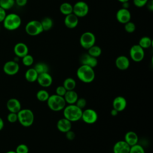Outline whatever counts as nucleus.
<instances>
[{"label": "nucleus", "mask_w": 153, "mask_h": 153, "mask_svg": "<svg viewBox=\"0 0 153 153\" xmlns=\"http://www.w3.org/2000/svg\"><path fill=\"white\" fill-rule=\"evenodd\" d=\"M4 126V122L1 117H0V130H1Z\"/></svg>", "instance_id": "47"}, {"label": "nucleus", "mask_w": 153, "mask_h": 153, "mask_svg": "<svg viewBox=\"0 0 153 153\" xmlns=\"http://www.w3.org/2000/svg\"><path fill=\"white\" fill-rule=\"evenodd\" d=\"M79 108L81 109H83L85 108L87 105V100L84 97H78L76 103H75Z\"/></svg>", "instance_id": "37"}, {"label": "nucleus", "mask_w": 153, "mask_h": 153, "mask_svg": "<svg viewBox=\"0 0 153 153\" xmlns=\"http://www.w3.org/2000/svg\"><path fill=\"white\" fill-rule=\"evenodd\" d=\"M82 110L79 108L75 104L68 105L63 109V117L70 121L75 122L81 119Z\"/></svg>", "instance_id": "2"}, {"label": "nucleus", "mask_w": 153, "mask_h": 153, "mask_svg": "<svg viewBox=\"0 0 153 153\" xmlns=\"http://www.w3.org/2000/svg\"><path fill=\"white\" fill-rule=\"evenodd\" d=\"M15 4V0H0V7L5 10H10Z\"/></svg>", "instance_id": "32"}, {"label": "nucleus", "mask_w": 153, "mask_h": 153, "mask_svg": "<svg viewBox=\"0 0 153 153\" xmlns=\"http://www.w3.org/2000/svg\"><path fill=\"white\" fill-rule=\"evenodd\" d=\"M76 76L79 81L84 83H90L95 78L94 68L85 65H81L76 71Z\"/></svg>", "instance_id": "1"}, {"label": "nucleus", "mask_w": 153, "mask_h": 153, "mask_svg": "<svg viewBox=\"0 0 153 153\" xmlns=\"http://www.w3.org/2000/svg\"><path fill=\"white\" fill-rule=\"evenodd\" d=\"M19 65L14 60H10L7 62L3 66V71L4 73L10 76L17 74L19 71Z\"/></svg>", "instance_id": "11"}, {"label": "nucleus", "mask_w": 153, "mask_h": 153, "mask_svg": "<svg viewBox=\"0 0 153 153\" xmlns=\"http://www.w3.org/2000/svg\"><path fill=\"white\" fill-rule=\"evenodd\" d=\"M81 119L86 124H93L97 121L98 114L93 109L87 108L82 111Z\"/></svg>", "instance_id": "10"}, {"label": "nucleus", "mask_w": 153, "mask_h": 153, "mask_svg": "<svg viewBox=\"0 0 153 153\" xmlns=\"http://www.w3.org/2000/svg\"><path fill=\"white\" fill-rule=\"evenodd\" d=\"M119 2H121V3H123V2H127V1H129V0H118Z\"/></svg>", "instance_id": "48"}, {"label": "nucleus", "mask_w": 153, "mask_h": 153, "mask_svg": "<svg viewBox=\"0 0 153 153\" xmlns=\"http://www.w3.org/2000/svg\"><path fill=\"white\" fill-rule=\"evenodd\" d=\"M118 112H119L117 111L116 109L112 108V109H111V115L112 116H113V117H115V116H117V115H118Z\"/></svg>", "instance_id": "45"}, {"label": "nucleus", "mask_w": 153, "mask_h": 153, "mask_svg": "<svg viewBox=\"0 0 153 153\" xmlns=\"http://www.w3.org/2000/svg\"><path fill=\"white\" fill-rule=\"evenodd\" d=\"M6 106L10 112L17 113L22 109V105L20 101L16 98H11L8 99Z\"/></svg>", "instance_id": "18"}, {"label": "nucleus", "mask_w": 153, "mask_h": 153, "mask_svg": "<svg viewBox=\"0 0 153 153\" xmlns=\"http://www.w3.org/2000/svg\"><path fill=\"white\" fill-rule=\"evenodd\" d=\"M66 90L65 89V88L62 85H59L58 87H56V94L59 95V96H64V95L65 94L66 92Z\"/></svg>", "instance_id": "39"}, {"label": "nucleus", "mask_w": 153, "mask_h": 153, "mask_svg": "<svg viewBox=\"0 0 153 153\" xmlns=\"http://www.w3.org/2000/svg\"><path fill=\"white\" fill-rule=\"evenodd\" d=\"M152 39L148 36H143L139 41L138 44L143 49L149 48L152 45Z\"/></svg>", "instance_id": "31"}, {"label": "nucleus", "mask_w": 153, "mask_h": 153, "mask_svg": "<svg viewBox=\"0 0 153 153\" xmlns=\"http://www.w3.org/2000/svg\"><path fill=\"white\" fill-rule=\"evenodd\" d=\"M29 151L28 146L24 143L17 145L15 150L16 153H29Z\"/></svg>", "instance_id": "36"}, {"label": "nucleus", "mask_w": 153, "mask_h": 153, "mask_svg": "<svg viewBox=\"0 0 153 153\" xmlns=\"http://www.w3.org/2000/svg\"><path fill=\"white\" fill-rule=\"evenodd\" d=\"M127 106V100L126 98L121 96H117L114 98L112 102V108L117 111L121 112L124 111Z\"/></svg>", "instance_id": "14"}, {"label": "nucleus", "mask_w": 153, "mask_h": 153, "mask_svg": "<svg viewBox=\"0 0 153 153\" xmlns=\"http://www.w3.org/2000/svg\"><path fill=\"white\" fill-rule=\"evenodd\" d=\"M96 36L94 34L91 32H85L80 36L79 43L82 47L88 50L89 48L95 44Z\"/></svg>", "instance_id": "7"}, {"label": "nucleus", "mask_w": 153, "mask_h": 153, "mask_svg": "<svg viewBox=\"0 0 153 153\" xmlns=\"http://www.w3.org/2000/svg\"><path fill=\"white\" fill-rule=\"evenodd\" d=\"M27 0H16L15 2L19 7H23L27 4Z\"/></svg>", "instance_id": "43"}, {"label": "nucleus", "mask_w": 153, "mask_h": 153, "mask_svg": "<svg viewBox=\"0 0 153 153\" xmlns=\"http://www.w3.org/2000/svg\"><path fill=\"white\" fill-rule=\"evenodd\" d=\"M124 29L128 33H133L136 30L135 24L133 22L129 21L124 24Z\"/></svg>", "instance_id": "35"}, {"label": "nucleus", "mask_w": 153, "mask_h": 153, "mask_svg": "<svg viewBox=\"0 0 153 153\" xmlns=\"http://www.w3.org/2000/svg\"><path fill=\"white\" fill-rule=\"evenodd\" d=\"M4 27L9 30H14L18 29L22 23L20 17L16 13H10L6 15L4 21Z\"/></svg>", "instance_id": "5"}, {"label": "nucleus", "mask_w": 153, "mask_h": 153, "mask_svg": "<svg viewBox=\"0 0 153 153\" xmlns=\"http://www.w3.org/2000/svg\"><path fill=\"white\" fill-rule=\"evenodd\" d=\"M130 58L135 62H141L145 57L144 49L139 44H134L130 49L129 51Z\"/></svg>", "instance_id": "9"}, {"label": "nucleus", "mask_w": 153, "mask_h": 153, "mask_svg": "<svg viewBox=\"0 0 153 153\" xmlns=\"http://www.w3.org/2000/svg\"><path fill=\"white\" fill-rule=\"evenodd\" d=\"M80 62L81 65H87L93 68H95L98 63L97 58L89 55L88 53L84 54L81 56L80 58Z\"/></svg>", "instance_id": "19"}, {"label": "nucleus", "mask_w": 153, "mask_h": 153, "mask_svg": "<svg viewBox=\"0 0 153 153\" xmlns=\"http://www.w3.org/2000/svg\"><path fill=\"white\" fill-rule=\"evenodd\" d=\"M130 146L124 141H117L113 146L114 153H129Z\"/></svg>", "instance_id": "17"}, {"label": "nucleus", "mask_w": 153, "mask_h": 153, "mask_svg": "<svg viewBox=\"0 0 153 153\" xmlns=\"http://www.w3.org/2000/svg\"><path fill=\"white\" fill-rule=\"evenodd\" d=\"M26 32L30 36H36L44 30L40 21L33 20L29 22L25 26Z\"/></svg>", "instance_id": "6"}, {"label": "nucleus", "mask_w": 153, "mask_h": 153, "mask_svg": "<svg viewBox=\"0 0 153 153\" xmlns=\"http://www.w3.org/2000/svg\"><path fill=\"white\" fill-rule=\"evenodd\" d=\"M22 63L23 64L26 66H30L31 65H33L34 59L32 55L30 54H26L24 57H22Z\"/></svg>", "instance_id": "33"}, {"label": "nucleus", "mask_w": 153, "mask_h": 153, "mask_svg": "<svg viewBox=\"0 0 153 153\" xmlns=\"http://www.w3.org/2000/svg\"><path fill=\"white\" fill-rule=\"evenodd\" d=\"M116 19L117 21L122 24H125L130 21L131 13L128 9L121 8L119 9L116 14Z\"/></svg>", "instance_id": "13"}, {"label": "nucleus", "mask_w": 153, "mask_h": 153, "mask_svg": "<svg viewBox=\"0 0 153 153\" xmlns=\"http://www.w3.org/2000/svg\"><path fill=\"white\" fill-rule=\"evenodd\" d=\"M122 4H123L122 8H125V9H128V8H129V7H130V4H129L128 1L123 2V3H122Z\"/></svg>", "instance_id": "46"}, {"label": "nucleus", "mask_w": 153, "mask_h": 153, "mask_svg": "<svg viewBox=\"0 0 153 153\" xmlns=\"http://www.w3.org/2000/svg\"><path fill=\"white\" fill-rule=\"evenodd\" d=\"M7 120L11 123H14L18 121L17 113L10 112L7 115Z\"/></svg>", "instance_id": "38"}, {"label": "nucleus", "mask_w": 153, "mask_h": 153, "mask_svg": "<svg viewBox=\"0 0 153 153\" xmlns=\"http://www.w3.org/2000/svg\"><path fill=\"white\" fill-rule=\"evenodd\" d=\"M41 23L43 29V30H49L51 29V27L53 26V21L52 19L48 17H44L41 20Z\"/></svg>", "instance_id": "27"}, {"label": "nucleus", "mask_w": 153, "mask_h": 153, "mask_svg": "<svg viewBox=\"0 0 153 153\" xmlns=\"http://www.w3.org/2000/svg\"><path fill=\"white\" fill-rule=\"evenodd\" d=\"M38 76V74L33 68L28 69L25 74V79L29 82H33L36 81Z\"/></svg>", "instance_id": "24"}, {"label": "nucleus", "mask_w": 153, "mask_h": 153, "mask_svg": "<svg viewBox=\"0 0 153 153\" xmlns=\"http://www.w3.org/2000/svg\"><path fill=\"white\" fill-rule=\"evenodd\" d=\"M115 63L116 67L121 71H125L130 66V60L128 58L127 56L123 55L117 57Z\"/></svg>", "instance_id": "16"}, {"label": "nucleus", "mask_w": 153, "mask_h": 153, "mask_svg": "<svg viewBox=\"0 0 153 153\" xmlns=\"http://www.w3.org/2000/svg\"><path fill=\"white\" fill-rule=\"evenodd\" d=\"M48 107L53 111L57 112L62 111L66 105V103L63 96H59L56 94L50 95L47 100Z\"/></svg>", "instance_id": "3"}, {"label": "nucleus", "mask_w": 153, "mask_h": 153, "mask_svg": "<svg viewBox=\"0 0 153 153\" xmlns=\"http://www.w3.org/2000/svg\"><path fill=\"white\" fill-rule=\"evenodd\" d=\"M60 11L65 16L70 14L73 12V5L69 2H63L60 5Z\"/></svg>", "instance_id": "26"}, {"label": "nucleus", "mask_w": 153, "mask_h": 153, "mask_svg": "<svg viewBox=\"0 0 153 153\" xmlns=\"http://www.w3.org/2000/svg\"><path fill=\"white\" fill-rule=\"evenodd\" d=\"M146 4H148V8H149V10H151V11H152V10H153V2H152V0H151L150 1H148Z\"/></svg>", "instance_id": "44"}, {"label": "nucleus", "mask_w": 153, "mask_h": 153, "mask_svg": "<svg viewBox=\"0 0 153 153\" xmlns=\"http://www.w3.org/2000/svg\"><path fill=\"white\" fill-rule=\"evenodd\" d=\"M148 0H133L134 5L137 7H142L146 5Z\"/></svg>", "instance_id": "40"}, {"label": "nucleus", "mask_w": 153, "mask_h": 153, "mask_svg": "<svg viewBox=\"0 0 153 153\" xmlns=\"http://www.w3.org/2000/svg\"><path fill=\"white\" fill-rule=\"evenodd\" d=\"M129 153H145V151L142 145L137 143L130 146Z\"/></svg>", "instance_id": "34"}, {"label": "nucleus", "mask_w": 153, "mask_h": 153, "mask_svg": "<svg viewBox=\"0 0 153 153\" xmlns=\"http://www.w3.org/2000/svg\"><path fill=\"white\" fill-rule=\"evenodd\" d=\"M78 17L74 13L65 16L64 19V24L69 29L75 28L78 25Z\"/></svg>", "instance_id": "21"}, {"label": "nucleus", "mask_w": 153, "mask_h": 153, "mask_svg": "<svg viewBox=\"0 0 153 153\" xmlns=\"http://www.w3.org/2000/svg\"><path fill=\"white\" fill-rule=\"evenodd\" d=\"M49 93L44 89L39 90L37 91L36 94V99L40 102H47V100L49 98Z\"/></svg>", "instance_id": "29"}, {"label": "nucleus", "mask_w": 153, "mask_h": 153, "mask_svg": "<svg viewBox=\"0 0 153 153\" xmlns=\"http://www.w3.org/2000/svg\"><path fill=\"white\" fill-rule=\"evenodd\" d=\"M6 11L4 9L0 7V22L4 21L5 16H6Z\"/></svg>", "instance_id": "42"}, {"label": "nucleus", "mask_w": 153, "mask_h": 153, "mask_svg": "<svg viewBox=\"0 0 153 153\" xmlns=\"http://www.w3.org/2000/svg\"><path fill=\"white\" fill-rule=\"evenodd\" d=\"M89 11L88 4L82 1L76 2L73 5V12L78 17H83L87 15Z\"/></svg>", "instance_id": "8"}, {"label": "nucleus", "mask_w": 153, "mask_h": 153, "mask_svg": "<svg viewBox=\"0 0 153 153\" xmlns=\"http://www.w3.org/2000/svg\"><path fill=\"white\" fill-rule=\"evenodd\" d=\"M63 86L65 88V89L67 91L69 90H75L76 86V81L75 79L71 77H68L66 78L63 83Z\"/></svg>", "instance_id": "25"}, {"label": "nucleus", "mask_w": 153, "mask_h": 153, "mask_svg": "<svg viewBox=\"0 0 153 153\" xmlns=\"http://www.w3.org/2000/svg\"><path fill=\"white\" fill-rule=\"evenodd\" d=\"M18 121L19 123L25 127L31 126L34 122V114L32 110L25 108L21 109L17 112Z\"/></svg>", "instance_id": "4"}, {"label": "nucleus", "mask_w": 153, "mask_h": 153, "mask_svg": "<svg viewBox=\"0 0 153 153\" xmlns=\"http://www.w3.org/2000/svg\"><path fill=\"white\" fill-rule=\"evenodd\" d=\"M89 55L94 57H99L102 54V49L101 48L96 45H94L90 48L88 49V53Z\"/></svg>", "instance_id": "28"}, {"label": "nucleus", "mask_w": 153, "mask_h": 153, "mask_svg": "<svg viewBox=\"0 0 153 153\" xmlns=\"http://www.w3.org/2000/svg\"><path fill=\"white\" fill-rule=\"evenodd\" d=\"M65 136H66V138L68 140H72L75 137V133L74 131H72V130H70L68 131L65 133Z\"/></svg>", "instance_id": "41"}, {"label": "nucleus", "mask_w": 153, "mask_h": 153, "mask_svg": "<svg viewBox=\"0 0 153 153\" xmlns=\"http://www.w3.org/2000/svg\"><path fill=\"white\" fill-rule=\"evenodd\" d=\"M56 126L59 131L65 133L72 129V122L63 117L57 121Z\"/></svg>", "instance_id": "15"}, {"label": "nucleus", "mask_w": 153, "mask_h": 153, "mask_svg": "<svg viewBox=\"0 0 153 153\" xmlns=\"http://www.w3.org/2000/svg\"><path fill=\"white\" fill-rule=\"evenodd\" d=\"M5 153H16L15 151H8L7 152H6Z\"/></svg>", "instance_id": "49"}, {"label": "nucleus", "mask_w": 153, "mask_h": 153, "mask_svg": "<svg viewBox=\"0 0 153 153\" xmlns=\"http://www.w3.org/2000/svg\"><path fill=\"white\" fill-rule=\"evenodd\" d=\"M130 146L137 143L139 141V137L136 133L133 131H127L124 136V140Z\"/></svg>", "instance_id": "22"}, {"label": "nucleus", "mask_w": 153, "mask_h": 153, "mask_svg": "<svg viewBox=\"0 0 153 153\" xmlns=\"http://www.w3.org/2000/svg\"><path fill=\"white\" fill-rule=\"evenodd\" d=\"M36 81L38 84L42 87H48L53 84V77L48 72L38 74Z\"/></svg>", "instance_id": "12"}, {"label": "nucleus", "mask_w": 153, "mask_h": 153, "mask_svg": "<svg viewBox=\"0 0 153 153\" xmlns=\"http://www.w3.org/2000/svg\"><path fill=\"white\" fill-rule=\"evenodd\" d=\"M14 52L17 57L22 58L28 54L29 48L23 42H18L14 47Z\"/></svg>", "instance_id": "20"}, {"label": "nucleus", "mask_w": 153, "mask_h": 153, "mask_svg": "<svg viewBox=\"0 0 153 153\" xmlns=\"http://www.w3.org/2000/svg\"><path fill=\"white\" fill-rule=\"evenodd\" d=\"M63 97L66 103H68V105H72L76 103L78 98V95L74 90H69L66 91Z\"/></svg>", "instance_id": "23"}, {"label": "nucleus", "mask_w": 153, "mask_h": 153, "mask_svg": "<svg viewBox=\"0 0 153 153\" xmlns=\"http://www.w3.org/2000/svg\"><path fill=\"white\" fill-rule=\"evenodd\" d=\"M33 68L36 70V71L38 72V74L45 73V72H48V71H49L48 66L44 62L37 63L34 66Z\"/></svg>", "instance_id": "30"}]
</instances>
